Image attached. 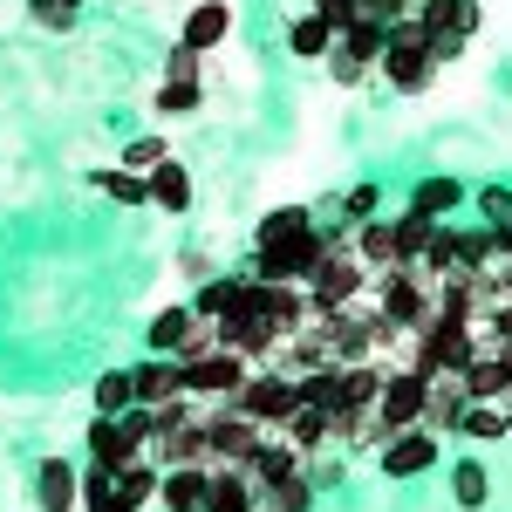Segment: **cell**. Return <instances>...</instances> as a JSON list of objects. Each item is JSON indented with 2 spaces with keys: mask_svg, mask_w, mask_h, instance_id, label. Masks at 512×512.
I'll return each mask as SVG.
<instances>
[{
  "mask_svg": "<svg viewBox=\"0 0 512 512\" xmlns=\"http://www.w3.org/2000/svg\"><path fill=\"white\" fill-rule=\"evenodd\" d=\"M369 301H376V315L390 321V328H424L437 315V287L431 280H417V267H390V274L369 280Z\"/></svg>",
  "mask_w": 512,
  "mask_h": 512,
  "instance_id": "cell-1",
  "label": "cell"
},
{
  "mask_svg": "<svg viewBox=\"0 0 512 512\" xmlns=\"http://www.w3.org/2000/svg\"><path fill=\"white\" fill-rule=\"evenodd\" d=\"M355 233V226H349ZM369 267L355 260V239H335L328 253H321V267L308 274V294H315V315H335V308H349V301H362L369 294Z\"/></svg>",
  "mask_w": 512,
  "mask_h": 512,
  "instance_id": "cell-2",
  "label": "cell"
},
{
  "mask_svg": "<svg viewBox=\"0 0 512 512\" xmlns=\"http://www.w3.org/2000/svg\"><path fill=\"white\" fill-rule=\"evenodd\" d=\"M444 465V437H431L424 424H410V431H396L376 444V472L383 478H424Z\"/></svg>",
  "mask_w": 512,
  "mask_h": 512,
  "instance_id": "cell-3",
  "label": "cell"
},
{
  "mask_svg": "<svg viewBox=\"0 0 512 512\" xmlns=\"http://www.w3.org/2000/svg\"><path fill=\"white\" fill-rule=\"evenodd\" d=\"M246 376H253V362L239 349H212V355H198V362H185V390L198 403H233L246 390Z\"/></svg>",
  "mask_w": 512,
  "mask_h": 512,
  "instance_id": "cell-4",
  "label": "cell"
},
{
  "mask_svg": "<svg viewBox=\"0 0 512 512\" xmlns=\"http://www.w3.org/2000/svg\"><path fill=\"white\" fill-rule=\"evenodd\" d=\"M424 403H431V376H417V369H390V376H383V396H376V424H383V437L424 424Z\"/></svg>",
  "mask_w": 512,
  "mask_h": 512,
  "instance_id": "cell-5",
  "label": "cell"
},
{
  "mask_svg": "<svg viewBox=\"0 0 512 512\" xmlns=\"http://www.w3.org/2000/svg\"><path fill=\"white\" fill-rule=\"evenodd\" d=\"M233 403H239V410H246V417H260L267 431H280V424L294 417V403H301V383H294V376H280V369H267V362H260V369L246 376V390H239Z\"/></svg>",
  "mask_w": 512,
  "mask_h": 512,
  "instance_id": "cell-6",
  "label": "cell"
},
{
  "mask_svg": "<svg viewBox=\"0 0 512 512\" xmlns=\"http://www.w3.org/2000/svg\"><path fill=\"white\" fill-rule=\"evenodd\" d=\"M130 383H137V403L144 410H164V403H178L185 390V362L178 355H144V362H130Z\"/></svg>",
  "mask_w": 512,
  "mask_h": 512,
  "instance_id": "cell-7",
  "label": "cell"
},
{
  "mask_svg": "<svg viewBox=\"0 0 512 512\" xmlns=\"http://www.w3.org/2000/svg\"><path fill=\"white\" fill-rule=\"evenodd\" d=\"M219 335H226V349H239L253 369L280 349V328L267 315H253V308H233V315H219Z\"/></svg>",
  "mask_w": 512,
  "mask_h": 512,
  "instance_id": "cell-8",
  "label": "cell"
},
{
  "mask_svg": "<svg viewBox=\"0 0 512 512\" xmlns=\"http://www.w3.org/2000/svg\"><path fill=\"white\" fill-rule=\"evenodd\" d=\"M82 451H89L96 465H110V472H123V465H137V458H144V444L123 431V417H89V431H82Z\"/></svg>",
  "mask_w": 512,
  "mask_h": 512,
  "instance_id": "cell-9",
  "label": "cell"
},
{
  "mask_svg": "<svg viewBox=\"0 0 512 512\" xmlns=\"http://www.w3.org/2000/svg\"><path fill=\"white\" fill-rule=\"evenodd\" d=\"M35 506L41 512H82V472L69 458H41L35 465Z\"/></svg>",
  "mask_w": 512,
  "mask_h": 512,
  "instance_id": "cell-10",
  "label": "cell"
},
{
  "mask_svg": "<svg viewBox=\"0 0 512 512\" xmlns=\"http://www.w3.org/2000/svg\"><path fill=\"white\" fill-rule=\"evenodd\" d=\"M383 76H390L396 96H424L437 82V62H431V48H390L383 41Z\"/></svg>",
  "mask_w": 512,
  "mask_h": 512,
  "instance_id": "cell-11",
  "label": "cell"
},
{
  "mask_svg": "<svg viewBox=\"0 0 512 512\" xmlns=\"http://www.w3.org/2000/svg\"><path fill=\"white\" fill-rule=\"evenodd\" d=\"M246 506H260L246 465H212V472H205V506L198 512H246Z\"/></svg>",
  "mask_w": 512,
  "mask_h": 512,
  "instance_id": "cell-12",
  "label": "cell"
},
{
  "mask_svg": "<svg viewBox=\"0 0 512 512\" xmlns=\"http://www.w3.org/2000/svg\"><path fill=\"white\" fill-rule=\"evenodd\" d=\"M383 35H390V28H376V21H362V14H355L349 28L335 35V48H328V62H355V69L369 76V69H383Z\"/></svg>",
  "mask_w": 512,
  "mask_h": 512,
  "instance_id": "cell-13",
  "label": "cell"
},
{
  "mask_svg": "<svg viewBox=\"0 0 512 512\" xmlns=\"http://www.w3.org/2000/svg\"><path fill=\"white\" fill-rule=\"evenodd\" d=\"M226 35H233V0H198L192 14H185V35L198 55H212V48H226Z\"/></svg>",
  "mask_w": 512,
  "mask_h": 512,
  "instance_id": "cell-14",
  "label": "cell"
},
{
  "mask_svg": "<svg viewBox=\"0 0 512 512\" xmlns=\"http://www.w3.org/2000/svg\"><path fill=\"white\" fill-rule=\"evenodd\" d=\"M465 383L458 376H431V403H424V431L431 437H458V417H465Z\"/></svg>",
  "mask_w": 512,
  "mask_h": 512,
  "instance_id": "cell-15",
  "label": "cell"
},
{
  "mask_svg": "<svg viewBox=\"0 0 512 512\" xmlns=\"http://www.w3.org/2000/svg\"><path fill=\"white\" fill-rule=\"evenodd\" d=\"M328 48H335V28L321 21L315 7L287 14V55H294V62H328Z\"/></svg>",
  "mask_w": 512,
  "mask_h": 512,
  "instance_id": "cell-16",
  "label": "cell"
},
{
  "mask_svg": "<svg viewBox=\"0 0 512 512\" xmlns=\"http://www.w3.org/2000/svg\"><path fill=\"white\" fill-rule=\"evenodd\" d=\"M192 328H198V308H192V301H178V308H158V315H151V328H144V355H178Z\"/></svg>",
  "mask_w": 512,
  "mask_h": 512,
  "instance_id": "cell-17",
  "label": "cell"
},
{
  "mask_svg": "<svg viewBox=\"0 0 512 512\" xmlns=\"http://www.w3.org/2000/svg\"><path fill=\"white\" fill-rule=\"evenodd\" d=\"M465 198H472V192H465L451 171H431V178H417V185H410V212H424V219H451Z\"/></svg>",
  "mask_w": 512,
  "mask_h": 512,
  "instance_id": "cell-18",
  "label": "cell"
},
{
  "mask_svg": "<svg viewBox=\"0 0 512 512\" xmlns=\"http://www.w3.org/2000/svg\"><path fill=\"white\" fill-rule=\"evenodd\" d=\"M192 198H198V185H192V171H185L178 158H164L158 171H151V205H158V212L185 219V212H192Z\"/></svg>",
  "mask_w": 512,
  "mask_h": 512,
  "instance_id": "cell-19",
  "label": "cell"
},
{
  "mask_svg": "<svg viewBox=\"0 0 512 512\" xmlns=\"http://www.w3.org/2000/svg\"><path fill=\"white\" fill-rule=\"evenodd\" d=\"M417 21H424L431 35H465L472 41L485 14H478V0H417Z\"/></svg>",
  "mask_w": 512,
  "mask_h": 512,
  "instance_id": "cell-20",
  "label": "cell"
},
{
  "mask_svg": "<svg viewBox=\"0 0 512 512\" xmlns=\"http://www.w3.org/2000/svg\"><path fill=\"white\" fill-rule=\"evenodd\" d=\"M444 485H451L458 512H485V499H492V472H485V458H451V465H444Z\"/></svg>",
  "mask_w": 512,
  "mask_h": 512,
  "instance_id": "cell-21",
  "label": "cell"
},
{
  "mask_svg": "<svg viewBox=\"0 0 512 512\" xmlns=\"http://www.w3.org/2000/svg\"><path fill=\"white\" fill-rule=\"evenodd\" d=\"M82 178H89V192L117 198V205H151V178H144V171H123V164H89Z\"/></svg>",
  "mask_w": 512,
  "mask_h": 512,
  "instance_id": "cell-22",
  "label": "cell"
},
{
  "mask_svg": "<svg viewBox=\"0 0 512 512\" xmlns=\"http://www.w3.org/2000/svg\"><path fill=\"white\" fill-rule=\"evenodd\" d=\"M349 239H355V260H362L369 274H390L396 267V219H362Z\"/></svg>",
  "mask_w": 512,
  "mask_h": 512,
  "instance_id": "cell-23",
  "label": "cell"
},
{
  "mask_svg": "<svg viewBox=\"0 0 512 512\" xmlns=\"http://www.w3.org/2000/svg\"><path fill=\"white\" fill-rule=\"evenodd\" d=\"M158 506L164 512H198L205 506V472H198V465H171V472L158 478Z\"/></svg>",
  "mask_w": 512,
  "mask_h": 512,
  "instance_id": "cell-24",
  "label": "cell"
},
{
  "mask_svg": "<svg viewBox=\"0 0 512 512\" xmlns=\"http://www.w3.org/2000/svg\"><path fill=\"white\" fill-rule=\"evenodd\" d=\"M410 267H417V280H431V287H437L444 274H458V226H451V219H437L431 246H424V253H417Z\"/></svg>",
  "mask_w": 512,
  "mask_h": 512,
  "instance_id": "cell-25",
  "label": "cell"
},
{
  "mask_svg": "<svg viewBox=\"0 0 512 512\" xmlns=\"http://www.w3.org/2000/svg\"><path fill=\"white\" fill-rule=\"evenodd\" d=\"M280 437L308 458V451H328V410H315V403H294V417L280 424Z\"/></svg>",
  "mask_w": 512,
  "mask_h": 512,
  "instance_id": "cell-26",
  "label": "cell"
},
{
  "mask_svg": "<svg viewBox=\"0 0 512 512\" xmlns=\"http://www.w3.org/2000/svg\"><path fill=\"white\" fill-rule=\"evenodd\" d=\"M315 226V205H274V212H260V226H253V246H274V239H294Z\"/></svg>",
  "mask_w": 512,
  "mask_h": 512,
  "instance_id": "cell-27",
  "label": "cell"
},
{
  "mask_svg": "<svg viewBox=\"0 0 512 512\" xmlns=\"http://www.w3.org/2000/svg\"><path fill=\"white\" fill-rule=\"evenodd\" d=\"M492 260H499V233L478 219V226H458V267L465 274H492Z\"/></svg>",
  "mask_w": 512,
  "mask_h": 512,
  "instance_id": "cell-28",
  "label": "cell"
},
{
  "mask_svg": "<svg viewBox=\"0 0 512 512\" xmlns=\"http://www.w3.org/2000/svg\"><path fill=\"white\" fill-rule=\"evenodd\" d=\"M301 403H315V410H349V376H342V362L301 376Z\"/></svg>",
  "mask_w": 512,
  "mask_h": 512,
  "instance_id": "cell-29",
  "label": "cell"
},
{
  "mask_svg": "<svg viewBox=\"0 0 512 512\" xmlns=\"http://www.w3.org/2000/svg\"><path fill=\"white\" fill-rule=\"evenodd\" d=\"M151 110H158L164 123H185V117H198V110H205V82H158Z\"/></svg>",
  "mask_w": 512,
  "mask_h": 512,
  "instance_id": "cell-30",
  "label": "cell"
},
{
  "mask_svg": "<svg viewBox=\"0 0 512 512\" xmlns=\"http://www.w3.org/2000/svg\"><path fill=\"white\" fill-rule=\"evenodd\" d=\"M158 465H151V458H137V465H123V472H117V499H123V506H130V512H144V506H158Z\"/></svg>",
  "mask_w": 512,
  "mask_h": 512,
  "instance_id": "cell-31",
  "label": "cell"
},
{
  "mask_svg": "<svg viewBox=\"0 0 512 512\" xmlns=\"http://www.w3.org/2000/svg\"><path fill=\"white\" fill-rule=\"evenodd\" d=\"M89 403H96V417H123V410L137 403V383H130V369H103V376L89 383Z\"/></svg>",
  "mask_w": 512,
  "mask_h": 512,
  "instance_id": "cell-32",
  "label": "cell"
},
{
  "mask_svg": "<svg viewBox=\"0 0 512 512\" xmlns=\"http://www.w3.org/2000/svg\"><path fill=\"white\" fill-rule=\"evenodd\" d=\"M458 437H472V444H506V403H465Z\"/></svg>",
  "mask_w": 512,
  "mask_h": 512,
  "instance_id": "cell-33",
  "label": "cell"
},
{
  "mask_svg": "<svg viewBox=\"0 0 512 512\" xmlns=\"http://www.w3.org/2000/svg\"><path fill=\"white\" fill-rule=\"evenodd\" d=\"M233 301H239V274H212V280H198V294H192L198 321H219V315H233Z\"/></svg>",
  "mask_w": 512,
  "mask_h": 512,
  "instance_id": "cell-34",
  "label": "cell"
},
{
  "mask_svg": "<svg viewBox=\"0 0 512 512\" xmlns=\"http://www.w3.org/2000/svg\"><path fill=\"white\" fill-rule=\"evenodd\" d=\"M171 158V137H164V130H144V137H130V144H123V171H144V178H151V171H158V164Z\"/></svg>",
  "mask_w": 512,
  "mask_h": 512,
  "instance_id": "cell-35",
  "label": "cell"
},
{
  "mask_svg": "<svg viewBox=\"0 0 512 512\" xmlns=\"http://www.w3.org/2000/svg\"><path fill=\"white\" fill-rule=\"evenodd\" d=\"M431 233H437V219H424V212L403 205V219H396V267H410V260L431 246Z\"/></svg>",
  "mask_w": 512,
  "mask_h": 512,
  "instance_id": "cell-36",
  "label": "cell"
},
{
  "mask_svg": "<svg viewBox=\"0 0 512 512\" xmlns=\"http://www.w3.org/2000/svg\"><path fill=\"white\" fill-rule=\"evenodd\" d=\"M362 219H383V185L376 178H362L342 192V226H362Z\"/></svg>",
  "mask_w": 512,
  "mask_h": 512,
  "instance_id": "cell-37",
  "label": "cell"
},
{
  "mask_svg": "<svg viewBox=\"0 0 512 512\" xmlns=\"http://www.w3.org/2000/svg\"><path fill=\"white\" fill-rule=\"evenodd\" d=\"M267 506H274V512H315V478H308V472L280 478L274 492H267Z\"/></svg>",
  "mask_w": 512,
  "mask_h": 512,
  "instance_id": "cell-38",
  "label": "cell"
},
{
  "mask_svg": "<svg viewBox=\"0 0 512 512\" xmlns=\"http://www.w3.org/2000/svg\"><path fill=\"white\" fill-rule=\"evenodd\" d=\"M164 82H205V55H198L192 41H171V55H164Z\"/></svg>",
  "mask_w": 512,
  "mask_h": 512,
  "instance_id": "cell-39",
  "label": "cell"
},
{
  "mask_svg": "<svg viewBox=\"0 0 512 512\" xmlns=\"http://www.w3.org/2000/svg\"><path fill=\"white\" fill-rule=\"evenodd\" d=\"M28 14H35V28H48V35H76L82 7H69V0H41V7H28Z\"/></svg>",
  "mask_w": 512,
  "mask_h": 512,
  "instance_id": "cell-40",
  "label": "cell"
},
{
  "mask_svg": "<svg viewBox=\"0 0 512 512\" xmlns=\"http://www.w3.org/2000/svg\"><path fill=\"white\" fill-rule=\"evenodd\" d=\"M355 14L376 21V28H396L403 14H417V0H355Z\"/></svg>",
  "mask_w": 512,
  "mask_h": 512,
  "instance_id": "cell-41",
  "label": "cell"
},
{
  "mask_svg": "<svg viewBox=\"0 0 512 512\" xmlns=\"http://www.w3.org/2000/svg\"><path fill=\"white\" fill-rule=\"evenodd\" d=\"M472 205L485 212V226H499V219L512 212V185H478V192H472Z\"/></svg>",
  "mask_w": 512,
  "mask_h": 512,
  "instance_id": "cell-42",
  "label": "cell"
},
{
  "mask_svg": "<svg viewBox=\"0 0 512 512\" xmlns=\"http://www.w3.org/2000/svg\"><path fill=\"white\" fill-rule=\"evenodd\" d=\"M485 328H492V342H499V349H512V301H492V308H485Z\"/></svg>",
  "mask_w": 512,
  "mask_h": 512,
  "instance_id": "cell-43",
  "label": "cell"
},
{
  "mask_svg": "<svg viewBox=\"0 0 512 512\" xmlns=\"http://www.w3.org/2000/svg\"><path fill=\"white\" fill-rule=\"evenodd\" d=\"M465 48H472L465 35H431V62H437V69H451V62H458Z\"/></svg>",
  "mask_w": 512,
  "mask_h": 512,
  "instance_id": "cell-44",
  "label": "cell"
},
{
  "mask_svg": "<svg viewBox=\"0 0 512 512\" xmlns=\"http://www.w3.org/2000/svg\"><path fill=\"white\" fill-rule=\"evenodd\" d=\"M485 294H492V301H512V260H506V253L492 260V274H485Z\"/></svg>",
  "mask_w": 512,
  "mask_h": 512,
  "instance_id": "cell-45",
  "label": "cell"
},
{
  "mask_svg": "<svg viewBox=\"0 0 512 512\" xmlns=\"http://www.w3.org/2000/svg\"><path fill=\"white\" fill-rule=\"evenodd\" d=\"M178 274L185 280H212V260H205V253H178Z\"/></svg>",
  "mask_w": 512,
  "mask_h": 512,
  "instance_id": "cell-46",
  "label": "cell"
},
{
  "mask_svg": "<svg viewBox=\"0 0 512 512\" xmlns=\"http://www.w3.org/2000/svg\"><path fill=\"white\" fill-rule=\"evenodd\" d=\"M492 233H499V253H506V260H512V212H506V219H499V226H492Z\"/></svg>",
  "mask_w": 512,
  "mask_h": 512,
  "instance_id": "cell-47",
  "label": "cell"
},
{
  "mask_svg": "<svg viewBox=\"0 0 512 512\" xmlns=\"http://www.w3.org/2000/svg\"><path fill=\"white\" fill-rule=\"evenodd\" d=\"M246 512H274V506H267V499H260V506H246Z\"/></svg>",
  "mask_w": 512,
  "mask_h": 512,
  "instance_id": "cell-48",
  "label": "cell"
},
{
  "mask_svg": "<svg viewBox=\"0 0 512 512\" xmlns=\"http://www.w3.org/2000/svg\"><path fill=\"white\" fill-rule=\"evenodd\" d=\"M506 437H512V403H506Z\"/></svg>",
  "mask_w": 512,
  "mask_h": 512,
  "instance_id": "cell-49",
  "label": "cell"
},
{
  "mask_svg": "<svg viewBox=\"0 0 512 512\" xmlns=\"http://www.w3.org/2000/svg\"><path fill=\"white\" fill-rule=\"evenodd\" d=\"M28 7H41V0H28Z\"/></svg>",
  "mask_w": 512,
  "mask_h": 512,
  "instance_id": "cell-50",
  "label": "cell"
},
{
  "mask_svg": "<svg viewBox=\"0 0 512 512\" xmlns=\"http://www.w3.org/2000/svg\"><path fill=\"white\" fill-rule=\"evenodd\" d=\"M69 7H82V0H69Z\"/></svg>",
  "mask_w": 512,
  "mask_h": 512,
  "instance_id": "cell-51",
  "label": "cell"
}]
</instances>
